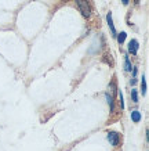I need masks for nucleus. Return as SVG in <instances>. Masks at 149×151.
<instances>
[{"label": "nucleus", "instance_id": "6", "mask_svg": "<svg viewBox=\"0 0 149 151\" xmlns=\"http://www.w3.org/2000/svg\"><path fill=\"white\" fill-rule=\"evenodd\" d=\"M105 97H106V101H108V104H109V108H111V111L113 112V110H115V101H113V96L111 94V93H105Z\"/></svg>", "mask_w": 149, "mask_h": 151}, {"label": "nucleus", "instance_id": "5", "mask_svg": "<svg viewBox=\"0 0 149 151\" xmlns=\"http://www.w3.org/2000/svg\"><path fill=\"white\" fill-rule=\"evenodd\" d=\"M141 119H142V115H141L140 111H137V110H135V111H133V112H131V121H133V122L138 124Z\"/></svg>", "mask_w": 149, "mask_h": 151}, {"label": "nucleus", "instance_id": "9", "mask_svg": "<svg viewBox=\"0 0 149 151\" xmlns=\"http://www.w3.org/2000/svg\"><path fill=\"white\" fill-rule=\"evenodd\" d=\"M104 63H106V64H109L111 67H112V65H113L112 55H111V54H105V55H104Z\"/></svg>", "mask_w": 149, "mask_h": 151}, {"label": "nucleus", "instance_id": "11", "mask_svg": "<svg viewBox=\"0 0 149 151\" xmlns=\"http://www.w3.org/2000/svg\"><path fill=\"white\" fill-rule=\"evenodd\" d=\"M126 36H127V33H126V32H120V33L118 35V42L120 43V45H122L123 42L126 40Z\"/></svg>", "mask_w": 149, "mask_h": 151}, {"label": "nucleus", "instance_id": "15", "mask_svg": "<svg viewBox=\"0 0 149 151\" xmlns=\"http://www.w3.org/2000/svg\"><path fill=\"white\" fill-rule=\"evenodd\" d=\"M134 3H135V4H138V3H140V0H134Z\"/></svg>", "mask_w": 149, "mask_h": 151}, {"label": "nucleus", "instance_id": "1", "mask_svg": "<svg viewBox=\"0 0 149 151\" xmlns=\"http://www.w3.org/2000/svg\"><path fill=\"white\" fill-rule=\"evenodd\" d=\"M76 6L84 18H88L91 15V4L88 0H76Z\"/></svg>", "mask_w": 149, "mask_h": 151}, {"label": "nucleus", "instance_id": "13", "mask_svg": "<svg viewBox=\"0 0 149 151\" xmlns=\"http://www.w3.org/2000/svg\"><path fill=\"white\" fill-rule=\"evenodd\" d=\"M119 97H120V107H122V110H124V103H123V94H122V92H119Z\"/></svg>", "mask_w": 149, "mask_h": 151}, {"label": "nucleus", "instance_id": "3", "mask_svg": "<svg viewBox=\"0 0 149 151\" xmlns=\"http://www.w3.org/2000/svg\"><path fill=\"white\" fill-rule=\"evenodd\" d=\"M106 22H108V27L109 29H111V32H112V36L113 37H116V29H115V25H113V19H112V13L109 11L108 14H106Z\"/></svg>", "mask_w": 149, "mask_h": 151}, {"label": "nucleus", "instance_id": "8", "mask_svg": "<svg viewBox=\"0 0 149 151\" xmlns=\"http://www.w3.org/2000/svg\"><path fill=\"white\" fill-rule=\"evenodd\" d=\"M109 90H111V94H112V96H115V94H116L118 87H116V81H115V79H113L112 82H111V85H109Z\"/></svg>", "mask_w": 149, "mask_h": 151}, {"label": "nucleus", "instance_id": "12", "mask_svg": "<svg viewBox=\"0 0 149 151\" xmlns=\"http://www.w3.org/2000/svg\"><path fill=\"white\" fill-rule=\"evenodd\" d=\"M131 99H133L134 103H138V92H137L135 89H133V90H131Z\"/></svg>", "mask_w": 149, "mask_h": 151}, {"label": "nucleus", "instance_id": "10", "mask_svg": "<svg viewBox=\"0 0 149 151\" xmlns=\"http://www.w3.org/2000/svg\"><path fill=\"white\" fill-rule=\"evenodd\" d=\"M141 92H142V96L146 93V81H145V76H142V81H141Z\"/></svg>", "mask_w": 149, "mask_h": 151}, {"label": "nucleus", "instance_id": "7", "mask_svg": "<svg viewBox=\"0 0 149 151\" xmlns=\"http://www.w3.org/2000/svg\"><path fill=\"white\" fill-rule=\"evenodd\" d=\"M124 69H126L127 72H131V69H133V67H131V63H130V58L128 57H124Z\"/></svg>", "mask_w": 149, "mask_h": 151}, {"label": "nucleus", "instance_id": "4", "mask_svg": "<svg viewBox=\"0 0 149 151\" xmlns=\"http://www.w3.org/2000/svg\"><path fill=\"white\" fill-rule=\"evenodd\" d=\"M138 47H140V43H138L135 39H131V40L128 42V53H131V54H137Z\"/></svg>", "mask_w": 149, "mask_h": 151}, {"label": "nucleus", "instance_id": "14", "mask_svg": "<svg viewBox=\"0 0 149 151\" xmlns=\"http://www.w3.org/2000/svg\"><path fill=\"white\" fill-rule=\"evenodd\" d=\"M122 3H123V4H124V6H127V4H128V3H130V0H122Z\"/></svg>", "mask_w": 149, "mask_h": 151}, {"label": "nucleus", "instance_id": "2", "mask_svg": "<svg viewBox=\"0 0 149 151\" xmlns=\"http://www.w3.org/2000/svg\"><path fill=\"white\" fill-rule=\"evenodd\" d=\"M108 142L112 144V146H118L119 142H120V134L116 132H109L108 133Z\"/></svg>", "mask_w": 149, "mask_h": 151}]
</instances>
